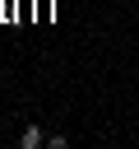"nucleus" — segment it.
Here are the masks:
<instances>
[{"instance_id":"1","label":"nucleus","mask_w":139,"mask_h":149,"mask_svg":"<svg viewBox=\"0 0 139 149\" xmlns=\"http://www.w3.org/2000/svg\"><path fill=\"white\" fill-rule=\"evenodd\" d=\"M19 144H23V149H37V144H46L42 126H23V130H19Z\"/></svg>"}]
</instances>
